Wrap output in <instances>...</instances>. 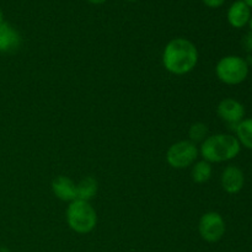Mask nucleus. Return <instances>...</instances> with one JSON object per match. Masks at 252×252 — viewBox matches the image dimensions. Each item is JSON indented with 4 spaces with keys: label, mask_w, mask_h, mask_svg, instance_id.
<instances>
[{
    "label": "nucleus",
    "mask_w": 252,
    "mask_h": 252,
    "mask_svg": "<svg viewBox=\"0 0 252 252\" xmlns=\"http://www.w3.org/2000/svg\"><path fill=\"white\" fill-rule=\"evenodd\" d=\"M199 54L196 44L184 37L169 41L162 51V66L172 75H186L196 68Z\"/></svg>",
    "instance_id": "1"
},
{
    "label": "nucleus",
    "mask_w": 252,
    "mask_h": 252,
    "mask_svg": "<svg viewBox=\"0 0 252 252\" xmlns=\"http://www.w3.org/2000/svg\"><path fill=\"white\" fill-rule=\"evenodd\" d=\"M199 155L211 164L230 161L240 154L241 145L235 135L217 133L208 135L199 145Z\"/></svg>",
    "instance_id": "2"
},
{
    "label": "nucleus",
    "mask_w": 252,
    "mask_h": 252,
    "mask_svg": "<svg viewBox=\"0 0 252 252\" xmlns=\"http://www.w3.org/2000/svg\"><path fill=\"white\" fill-rule=\"evenodd\" d=\"M66 224L76 234L91 233L97 225V213L90 202L75 201L70 202L65 211Z\"/></svg>",
    "instance_id": "3"
},
{
    "label": "nucleus",
    "mask_w": 252,
    "mask_h": 252,
    "mask_svg": "<svg viewBox=\"0 0 252 252\" xmlns=\"http://www.w3.org/2000/svg\"><path fill=\"white\" fill-rule=\"evenodd\" d=\"M250 66L245 58L239 56H225L216 65V75L226 85H239L248 79Z\"/></svg>",
    "instance_id": "4"
},
{
    "label": "nucleus",
    "mask_w": 252,
    "mask_h": 252,
    "mask_svg": "<svg viewBox=\"0 0 252 252\" xmlns=\"http://www.w3.org/2000/svg\"><path fill=\"white\" fill-rule=\"evenodd\" d=\"M199 157V149L196 143L189 139L180 140L174 143L166 150L165 159L166 162L176 170L187 169L197 161Z\"/></svg>",
    "instance_id": "5"
},
{
    "label": "nucleus",
    "mask_w": 252,
    "mask_h": 252,
    "mask_svg": "<svg viewBox=\"0 0 252 252\" xmlns=\"http://www.w3.org/2000/svg\"><path fill=\"white\" fill-rule=\"evenodd\" d=\"M226 230L225 220L218 212H207L199 218L198 233L206 243H218Z\"/></svg>",
    "instance_id": "6"
},
{
    "label": "nucleus",
    "mask_w": 252,
    "mask_h": 252,
    "mask_svg": "<svg viewBox=\"0 0 252 252\" xmlns=\"http://www.w3.org/2000/svg\"><path fill=\"white\" fill-rule=\"evenodd\" d=\"M217 113L221 121L228 123L229 126H234L233 128H235V126L245 118V107L240 101L226 97L218 103Z\"/></svg>",
    "instance_id": "7"
},
{
    "label": "nucleus",
    "mask_w": 252,
    "mask_h": 252,
    "mask_svg": "<svg viewBox=\"0 0 252 252\" xmlns=\"http://www.w3.org/2000/svg\"><path fill=\"white\" fill-rule=\"evenodd\" d=\"M220 184L226 193L236 194L244 189L245 175L240 167L235 166V165H229L221 172Z\"/></svg>",
    "instance_id": "8"
},
{
    "label": "nucleus",
    "mask_w": 252,
    "mask_h": 252,
    "mask_svg": "<svg viewBox=\"0 0 252 252\" xmlns=\"http://www.w3.org/2000/svg\"><path fill=\"white\" fill-rule=\"evenodd\" d=\"M20 32L7 22L0 24V53H14L21 47Z\"/></svg>",
    "instance_id": "9"
},
{
    "label": "nucleus",
    "mask_w": 252,
    "mask_h": 252,
    "mask_svg": "<svg viewBox=\"0 0 252 252\" xmlns=\"http://www.w3.org/2000/svg\"><path fill=\"white\" fill-rule=\"evenodd\" d=\"M251 16V9L245 4L244 0H235L229 6L228 12H226L229 25L234 29H244L248 26Z\"/></svg>",
    "instance_id": "10"
},
{
    "label": "nucleus",
    "mask_w": 252,
    "mask_h": 252,
    "mask_svg": "<svg viewBox=\"0 0 252 252\" xmlns=\"http://www.w3.org/2000/svg\"><path fill=\"white\" fill-rule=\"evenodd\" d=\"M52 192L63 202H73L76 199V184L66 176H58L52 182Z\"/></svg>",
    "instance_id": "11"
},
{
    "label": "nucleus",
    "mask_w": 252,
    "mask_h": 252,
    "mask_svg": "<svg viewBox=\"0 0 252 252\" xmlns=\"http://www.w3.org/2000/svg\"><path fill=\"white\" fill-rule=\"evenodd\" d=\"M98 191V182L95 177L86 176L76 184V199L90 202Z\"/></svg>",
    "instance_id": "12"
},
{
    "label": "nucleus",
    "mask_w": 252,
    "mask_h": 252,
    "mask_svg": "<svg viewBox=\"0 0 252 252\" xmlns=\"http://www.w3.org/2000/svg\"><path fill=\"white\" fill-rule=\"evenodd\" d=\"M234 130L241 147L252 150V118H244L235 126Z\"/></svg>",
    "instance_id": "13"
},
{
    "label": "nucleus",
    "mask_w": 252,
    "mask_h": 252,
    "mask_svg": "<svg viewBox=\"0 0 252 252\" xmlns=\"http://www.w3.org/2000/svg\"><path fill=\"white\" fill-rule=\"evenodd\" d=\"M212 174H213V167H212L211 162L206 161V160L202 159L192 165L191 177L196 184L201 185L208 182L211 180Z\"/></svg>",
    "instance_id": "14"
},
{
    "label": "nucleus",
    "mask_w": 252,
    "mask_h": 252,
    "mask_svg": "<svg viewBox=\"0 0 252 252\" xmlns=\"http://www.w3.org/2000/svg\"><path fill=\"white\" fill-rule=\"evenodd\" d=\"M189 140L193 143H202L208 137V127L202 122H196L189 127Z\"/></svg>",
    "instance_id": "15"
},
{
    "label": "nucleus",
    "mask_w": 252,
    "mask_h": 252,
    "mask_svg": "<svg viewBox=\"0 0 252 252\" xmlns=\"http://www.w3.org/2000/svg\"><path fill=\"white\" fill-rule=\"evenodd\" d=\"M243 47L249 54L252 53V32H248L245 36L243 37Z\"/></svg>",
    "instance_id": "16"
},
{
    "label": "nucleus",
    "mask_w": 252,
    "mask_h": 252,
    "mask_svg": "<svg viewBox=\"0 0 252 252\" xmlns=\"http://www.w3.org/2000/svg\"><path fill=\"white\" fill-rule=\"evenodd\" d=\"M202 2L211 9H218L225 2V0H202Z\"/></svg>",
    "instance_id": "17"
},
{
    "label": "nucleus",
    "mask_w": 252,
    "mask_h": 252,
    "mask_svg": "<svg viewBox=\"0 0 252 252\" xmlns=\"http://www.w3.org/2000/svg\"><path fill=\"white\" fill-rule=\"evenodd\" d=\"M86 1H89L90 4H94V5H101V4H105V2L108 1V0H86Z\"/></svg>",
    "instance_id": "18"
},
{
    "label": "nucleus",
    "mask_w": 252,
    "mask_h": 252,
    "mask_svg": "<svg viewBox=\"0 0 252 252\" xmlns=\"http://www.w3.org/2000/svg\"><path fill=\"white\" fill-rule=\"evenodd\" d=\"M244 1H245V4L248 5L250 9H252V0H244Z\"/></svg>",
    "instance_id": "19"
},
{
    "label": "nucleus",
    "mask_w": 252,
    "mask_h": 252,
    "mask_svg": "<svg viewBox=\"0 0 252 252\" xmlns=\"http://www.w3.org/2000/svg\"><path fill=\"white\" fill-rule=\"evenodd\" d=\"M4 22V14H2V10L0 9V24Z\"/></svg>",
    "instance_id": "20"
},
{
    "label": "nucleus",
    "mask_w": 252,
    "mask_h": 252,
    "mask_svg": "<svg viewBox=\"0 0 252 252\" xmlns=\"http://www.w3.org/2000/svg\"><path fill=\"white\" fill-rule=\"evenodd\" d=\"M249 27H250V31L252 32V16H251L250 21H249Z\"/></svg>",
    "instance_id": "21"
},
{
    "label": "nucleus",
    "mask_w": 252,
    "mask_h": 252,
    "mask_svg": "<svg viewBox=\"0 0 252 252\" xmlns=\"http://www.w3.org/2000/svg\"><path fill=\"white\" fill-rule=\"evenodd\" d=\"M126 1H137V0H126Z\"/></svg>",
    "instance_id": "22"
}]
</instances>
